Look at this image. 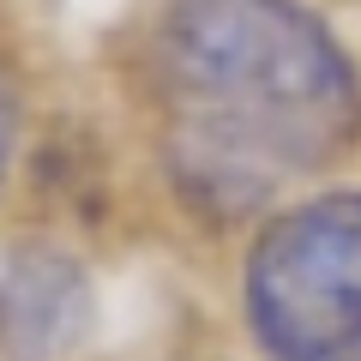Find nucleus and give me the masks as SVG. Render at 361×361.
<instances>
[{"instance_id": "nucleus-3", "label": "nucleus", "mask_w": 361, "mask_h": 361, "mask_svg": "<svg viewBox=\"0 0 361 361\" xmlns=\"http://www.w3.org/2000/svg\"><path fill=\"white\" fill-rule=\"evenodd\" d=\"M97 295L78 259L49 241L0 247V355L6 361H61L85 343Z\"/></svg>"}, {"instance_id": "nucleus-1", "label": "nucleus", "mask_w": 361, "mask_h": 361, "mask_svg": "<svg viewBox=\"0 0 361 361\" xmlns=\"http://www.w3.org/2000/svg\"><path fill=\"white\" fill-rule=\"evenodd\" d=\"M157 66L169 90V169L187 205L211 217L259 211L361 127L343 49L295 0H175Z\"/></svg>"}, {"instance_id": "nucleus-4", "label": "nucleus", "mask_w": 361, "mask_h": 361, "mask_svg": "<svg viewBox=\"0 0 361 361\" xmlns=\"http://www.w3.org/2000/svg\"><path fill=\"white\" fill-rule=\"evenodd\" d=\"M6 139H13V121H6V97H0V163H6Z\"/></svg>"}, {"instance_id": "nucleus-2", "label": "nucleus", "mask_w": 361, "mask_h": 361, "mask_svg": "<svg viewBox=\"0 0 361 361\" xmlns=\"http://www.w3.org/2000/svg\"><path fill=\"white\" fill-rule=\"evenodd\" d=\"M247 319L271 361H337L361 343V193H331L265 229Z\"/></svg>"}]
</instances>
